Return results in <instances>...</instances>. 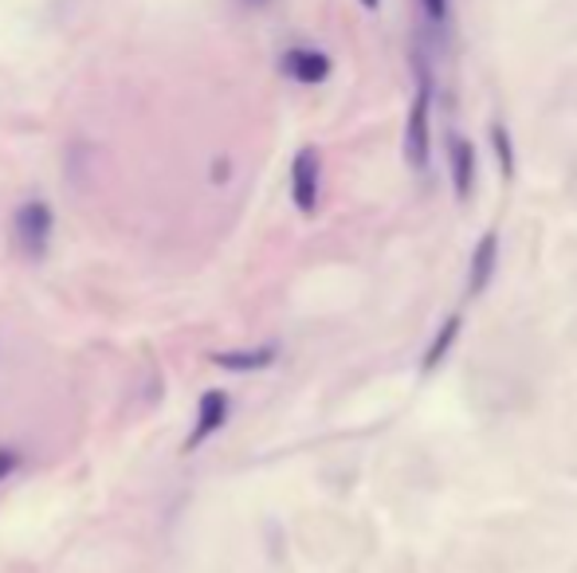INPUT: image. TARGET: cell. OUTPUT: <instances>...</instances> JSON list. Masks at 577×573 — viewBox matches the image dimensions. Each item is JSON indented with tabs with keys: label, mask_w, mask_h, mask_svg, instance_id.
Returning a JSON list of instances; mask_svg holds the SVG:
<instances>
[{
	"label": "cell",
	"mask_w": 577,
	"mask_h": 573,
	"mask_svg": "<svg viewBox=\"0 0 577 573\" xmlns=\"http://www.w3.org/2000/svg\"><path fill=\"white\" fill-rule=\"evenodd\" d=\"M55 216L44 201H28V205L17 208V220H12V233H17V244L28 260H40L47 251V240H52Z\"/></svg>",
	"instance_id": "obj_1"
},
{
	"label": "cell",
	"mask_w": 577,
	"mask_h": 573,
	"mask_svg": "<svg viewBox=\"0 0 577 573\" xmlns=\"http://www.w3.org/2000/svg\"><path fill=\"white\" fill-rule=\"evenodd\" d=\"M428 107H433V87L421 83L413 107H409V126H405V162L413 170L428 165Z\"/></svg>",
	"instance_id": "obj_2"
},
{
	"label": "cell",
	"mask_w": 577,
	"mask_h": 573,
	"mask_svg": "<svg viewBox=\"0 0 577 573\" xmlns=\"http://www.w3.org/2000/svg\"><path fill=\"white\" fill-rule=\"evenodd\" d=\"M318 150H298L295 153V165H291V197H295L298 213H315L318 208Z\"/></svg>",
	"instance_id": "obj_3"
},
{
	"label": "cell",
	"mask_w": 577,
	"mask_h": 573,
	"mask_svg": "<svg viewBox=\"0 0 577 573\" xmlns=\"http://www.w3.org/2000/svg\"><path fill=\"white\" fill-rule=\"evenodd\" d=\"M228 421V393L225 389H208L205 397H200V409H197V424H193L189 440H185V452L200 448L213 432H220Z\"/></svg>",
	"instance_id": "obj_4"
},
{
	"label": "cell",
	"mask_w": 577,
	"mask_h": 573,
	"mask_svg": "<svg viewBox=\"0 0 577 573\" xmlns=\"http://www.w3.org/2000/svg\"><path fill=\"white\" fill-rule=\"evenodd\" d=\"M283 72L295 83H323L330 75V55L318 52V47H291L283 55Z\"/></svg>",
	"instance_id": "obj_5"
},
{
	"label": "cell",
	"mask_w": 577,
	"mask_h": 573,
	"mask_svg": "<svg viewBox=\"0 0 577 573\" xmlns=\"http://www.w3.org/2000/svg\"><path fill=\"white\" fill-rule=\"evenodd\" d=\"M448 158H451V185H456V197L468 201L471 188H476V145H471L468 138H451Z\"/></svg>",
	"instance_id": "obj_6"
},
{
	"label": "cell",
	"mask_w": 577,
	"mask_h": 573,
	"mask_svg": "<svg viewBox=\"0 0 577 573\" xmlns=\"http://www.w3.org/2000/svg\"><path fill=\"white\" fill-rule=\"evenodd\" d=\"M496 260H499V236L488 233L476 244V251H471V279H468L471 295H483V286L496 275Z\"/></svg>",
	"instance_id": "obj_7"
},
{
	"label": "cell",
	"mask_w": 577,
	"mask_h": 573,
	"mask_svg": "<svg viewBox=\"0 0 577 573\" xmlns=\"http://www.w3.org/2000/svg\"><path fill=\"white\" fill-rule=\"evenodd\" d=\"M220 369H232V374H255V369H268L275 361V349H232V354H213Z\"/></svg>",
	"instance_id": "obj_8"
},
{
	"label": "cell",
	"mask_w": 577,
	"mask_h": 573,
	"mask_svg": "<svg viewBox=\"0 0 577 573\" xmlns=\"http://www.w3.org/2000/svg\"><path fill=\"white\" fill-rule=\"evenodd\" d=\"M456 334H460V318H456V314H451L448 323L440 326V334H436V342L428 349H424V361H421V369L424 374H428V369H436L444 361V354H448L451 349V342H456Z\"/></svg>",
	"instance_id": "obj_9"
},
{
	"label": "cell",
	"mask_w": 577,
	"mask_h": 573,
	"mask_svg": "<svg viewBox=\"0 0 577 573\" xmlns=\"http://www.w3.org/2000/svg\"><path fill=\"white\" fill-rule=\"evenodd\" d=\"M421 9H424V20L433 28L448 24V0H421Z\"/></svg>",
	"instance_id": "obj_10"
},
{
	"label": "cell",
	"mask_w": 577,
	"mask_h": 573,
	"mask_svg": "<svg viewBox=\"0 0 577 573\" xmlns=\"http://www.w3.org/2000/svg\"><path fill=\"white\" fill-rule=\"evenodd\" d=\"M496 145H499V162H503V173L511 177V173H514V153H511V134H507L503 126H496Z\"/></svg>",
	"instance_id": "obj_11"
},
{
	"label": "cell",
	"mask_w": 577,
	"mask_h": 573,
	"mask_svg": "<svg viewBox=\"0 0 577 573\" xmlns=\"http://www.w3.org/2000/svg\"><path fill=\"white\" fill-rule=\"evenodd\" d=\"M20 467V456L12 448H0V484H4V479H9L12 472H17Z\"/></svg>",
	"instance_id": "obj_12"
},
{
	"label": "cell",
	"mask_w": 577,
	"mask_h": 573,
	"mask_svg": "<svg viewBox=\"0 0 577 573\" xmlns=\"http://www.w3.org/2000/svg\"><path fill=\"white\" fill-rule=\"evenodd\" d=\"M361 4H366V9H378V4H381V0H361Z\"/></svg>",
	"instance_id": "obj_13"
}]
</instances>
